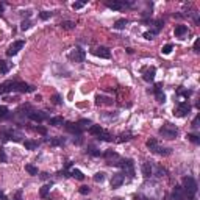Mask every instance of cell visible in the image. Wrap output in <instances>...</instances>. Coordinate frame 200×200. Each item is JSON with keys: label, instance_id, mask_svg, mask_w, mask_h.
<instances>
[{"label": "cell", "instance_id": "1", "mask_svg": "<svg viewBox=\"0 0 200 200\" xmlns=\"http://www.w3.org/2000/svg\"><path fill=\"white\" fill-rule=\"evenodd\" d=\"M181 188H183L186 197H189V198H192V197L197 194V189H198L197 181H195L192 177H185V178H183V186H181Z\"/></svg>", "mask_w": 200, "mask_h": 200}, {"label": "cell", "instance_id": "2", "mask_svg": "<svg viewBox=\"0 0 200 200\" xmlns=\"http://www.w3.org/2000/svg\"><path fill=\"white\" fill-rule=\"evenodd\" d=\"M145 145L152 150V152H155V153H158V155H161V156H169L170 153H172V150L170 148H167V147H161L160 144H158V141L156 139H148L147 142H145Z\"/></svg>", "mask_w": 200, "mask_h": 200}, {"label": "cell", "instance_id": "3", "mask_svg": "<svg viewBox=\"0 0 200 200\" xmlns=\"http://www.w3.org/2000/svg\"><path fill=\"white\" fill-rule=\"evenodd\" d=\"M160 135L163 138H166V139H175V138H177V135H178V128L175 127V125L166 122L163 127L160 128Z\"/></svg>", "mask_w": 200, "mask_h": 200}, {"label": "cell", "instance_id": "4", "mask_svg": "<svg viewBox=\"0 0 200 200\" xmlns=\"http://www.w3.org/2000/svg\"><path fill=\"white\" fill-rule=\"evenodd\" d=\"M2 138L5 139V141H14V142H22V133L20 131H17V130H13V128H10V130H5V131H2Z\"/></svg>", "mask_w": 200, "mask_h": 200}, {"label": "cell", "instance_id": "5", "mask_svg": "<svg viewBox=\"0 0 200 200\" xmlns=\"http://www.w3.org/2000/svg\"><path fill=\"white\" fill-rule=\"evenodd\" d=\"M103 156H105V160H106V164H108V166H120L122 158H120L116 152H113V150H106Z\"/></svg>", "mask_w": 200, "mask_h": 200}, {"label": "cell", "instance_id": "6", "mask_svg": "<svg viewBox=\"0 0 200 200\" xmlns=\"http://www.w3.org/2000/svg\"><path fill=\"white\" fill-rule=\"evenodd\" d=\"M191 113V105L188 103V102H180L178 105H177V108L173 110V114L177 116V117H185V116H188Z\"/></svg>", "mask_w": 200, "mask_h": 200}, {"label": "cell", "instance_id": "7", "mask_svg": "<svg viewBox=\"0 0 200 200\" xmlns=\"http://www.w3.org/2000/svg\"><path fill=\"white\" fill-rule=\"evenodd\" d=\"M85 58H86V53H85V50H81L80 47L70 50V53H69V60L75 61V63H83Z\"/></svg>", "mask_w": 200, "mask_h": 200}, {"label": "cell", "instance_id": "8", "mask_svg": "<svg viewBox=\"0 0 200 200\" xmlns=\"http://www.w3.org/2000/svg\"><path fill=\"white\" fill-rule=\"evenodd\" d=\"M36 88L33 85H28V83H23V81H14V92H35Z\"/></svg>", "mask_w": 200, "mask_h": 200}, {"label": "cell", "instance_id": "9", "mask_svg": "<svg viewBox=\"0 0 200 200\" xmlns=\"http://www.w3.org/2000/svg\"><path fill=\"white\" fill-rule=\"evenodd\" d=\"M23 45H25V41H16V42H13V44L8 47V50H6V56H14V55H17L19 50L23 48Z\"/></svg>", "mask_w": 200, "mask_h": 200}, {"label": "cell", "instance_id": "10", "mask_svg": "<svg viewBox=\"0 0 200 200\" xmlns=\"http://www.w3.org/2000/svg\"><path fill=\"white\" fill-rule=\"evenodd\" d=\"M92 53H94L95 56H98V58H103V60L111 58V52H110V48H108V47H105V45L95 47V48L92 50Z\"/></svg>", "mask_w": 200, "mask_h": 200}, {"label": "cell", "instance_id": "11", "mask_svg": "<svg viewBox=\"0 0 200 200\" xmlns=\"http://www.w3.org/2000/svg\"><path fill=\"white\" fill-rule=\"evenodd\" d=\"M27 117H28L30 120H35V122H42V120L48 119V116H47L45 111H35V110H31V111L27 114Z\"/></svg>", "mask_w": 200, "mask_h": 200}, {"label": "cell", "instance_id": "12", "mask_svg": "<svg viewBox=\"0 0 200 200\" xmlns=\"http://www.w3.org/2000/svg\"><path fill=\"white\" fill-rule=\"evenodd\" d=\"M155 75H156V69H155L153 66L142 69V78H144L145 81H153V80H155Z\"/></svg>", "mask_w": 200, "mask_h": 200}, {"label": "cell", "instance_id": "13", "mask_svg": "<svg viewBox=\"0 0 200 200\" xmlns=\"http://www.w3.org/2000/svg\"><path fill=\"white\" fill-rule=\"evenodd\" d=\"M153 92H155V97H156V100H158L160 103H164V102H166V95H164V92H163V83H156Z\"/></svg>", "mask_w": 200, "mask_h": 200}, {"label": "cell", "instance_id": "14", "mask_svg": "<svg viewBox=\"0 0 200 200\" xmlns=\"http://www.w3.org/2000/svg\"><path fill=\"white\" fill-rule=\"evenodd\" d=\"M125 181V177H123V173H114L113 175V178H111V188L116 189L119 186H122Z\"/></svg>", "mask_w": 200, "mask_h": 200}, {"label": "cell", "instance_id": "15", "mask_svg": "<svg viewBox=\"0 0 200 200\" xmlns=\"http://www.w3.org/2000/svg\"><path fill=\"white\" fill-rule=\"evenodd\" d=\"M8 92H14V81H5L0 85V95H5Z\"/></svg>", "mask_w": 200, "mask_h": 200}, {"label": "cell", "instance_id": "16", "mask_svg": "<svg viewBox=\"0 0 200 200\" xmlns=\"http://www.w3.org/2000/svg\"><path fill=\"white\" fill-rule=\"evenodd\" d=\"M130 5H131L130 2H106V6L110 10H114V11H119V10H122L125 6H130Z\"/></svg>", "mask_w": 200, "mask_h": 200}, {"label": "cell", "instance_id": "17", "mask_svg": "<svg viewBox=\"0 0 200 200\" xmlns=\"http://www.w3.org/2000/svg\"><path fill=\"white\" fill-rule=\"evenodd\" d=\"M66 130L70 131L72 135H77V136H80V135L83 133V130L78 127L77 123H73V122H67V123H66Z\"/></svg>", "mask_w": 200, "mask_h": 200}, {"label": "cell", "instance_id": "18", "mask_svg": "<svg viewBox=\"0 0 200 200\" xmlns=\"http://www.w3.org/2000/svg\"><path fill=\"white\" fill-rule=\"evenodd\" d=\"M141 170H142V175L145 178H150L152 177V173H153V167H152V163H144L142 164V167H141Z\"/></svg>", "mask_w": 200, "mask_h": 200}, {"label": "cell", "instance_id": "19", "mask_svg": "<svg viewBox=\"0 0 200 200\" xmlns=\"http://www.w3.org/2000/svg\"><path fill=\"white\" fill-rule=\"evenodd\" d=\"M172 197H173V200H185L186 194H185V191H183L181 186H175V189L172 192Z\"/></svg>", "mask_w": 200, "mask_h": 200}, {"label": "cell", "instance_id": "20", "mask_svg": "<svg viewBox=\"0 0 200 200\" xmlns=\"http://www.w3.org/2000/svg\"><path fill=\"white\" fill-rule=\"evenodd\" d=\"M11 67H13V63L5 61V60H0V73H2V75H6Z\"/></svg>", "mask_w": 200, "mask_h": 200}, {"label": "cell", "instance_id": "21", "mask_svg": "<svg viewBox=\"0 0 200 200\" xmlns=\"http://www.w3.org/2000/svg\"><path fill=\"white\" fill-rule=\"evenodd\" d=\"M173 33H175L177 38H183V36L188 35V27H186V25H177L175 30H173Z\"/></svg>", "mask_w": 200, "mask_h": 200}, {"label": "cell", "instance_id": "22", "mask_svg": "<svg viewBox=\"0 0 200 200\" xmlns=\"http://www.w3.org/2000/svg\"><path fill=\"white\" fill-rule=\"evenodd\" d=\"M95 103L97 105H113V100L108 98V97H103V95H97L95 97Z\"/></svg>", "mask_w": 200, "mask_h": 200}, {"label": "cell", "instance_id": "23", "mask_svg": "<svg viewBox=\"0 0 200 200\" xmlns=\"http://www.w3.org/2000/svg\"><path fill=\"white\" fill-rule=\"evenodd\" d=\"M103 131V128L102 127H100V125H91V127H89V133L91 135H94V136H100V133H102Z\"/></svg>", "mask_w": 200, "mask_h": 200}, {"label": "cell", "instance_id": "24", "mask_svg": "<svg viewBox=\"0 0 200 200\" xmlns=\"http://www.w3.org/2000/svg\"><path fill=\"white\" fill-rule=\"evenodd\" d=\"M69 175H72V177L77 178V180H85V173H83L81 170H78V169H72V170L69 172Z\"/></svg>", "mask_w": 200, "mask_h": 200}, {"label": "cell", "instance_id": "25", "mask_svg": "<svg viewBox=\"0 0 200 200\" xmlns=\"http://www.w3.org/2000/svg\"><path fill=\"white\" fill-rule=\"evenodd\" d=\"M48 123L53 125V127H60V125L64 123V119L60 117V116H58V117H50V119H48Z\"/></svg>", "mask_w": 200, "mask_h": 200}, {"label": "cell", "instance_id": "26", "mask_svg": "<svg viewBox=\"0 0 200 200\" xmlns=\"http://www.w3.org/2000/svg\"><path fill=\"white\" fill-rule=\"evenodd\" d=\"M127 23H128L127 19H119V20L114 22V28H116V30H123L125 27H127Z\"/></svg>", "mask_w": 200, "mask_h": 200}, {"label": "cell", "instance_id": "27", "mask_svg": "<svg viewBox=\"0 0 200 200\" xmlns=\"http://www.w3.org/2000/svg\"><path fill=\"white\" fill-rule=\"evenodd\" d=\"M47 142L50 145H64V138H52V139H47Z\"/></svg>", "mask_w": 200, "mask_h": 200}, {"label": "cell", "instance_id": "28", "mask_svg": "<svg viewBox=\"0 0 200 200\" xmlns=\"http://www.w3.org/2000/svg\"><path fill=\"white\" fill-rule=\"evenodd\" d=\"M50 186H52V183H48V185H44V186L41 188V191H39V195H41L42 198H45V197L48 195V192H50Z\"/></svg>", "mask_w": 200, "mask_h": 200}, {"label": "cell", "instance_id": "29", "mask_svg": "<svg viewBox=\"0 0 200 200\" xmlns=\"http://www.w3.org/2000/svg\"><path fill=\"white\" fill-rule=\"evenodd\" d=\"M23 145H25V148L27 150H35V148H38V142L36 141H23Z\"/></svg>", "mask_w": 200, "mask_h": 200}, {"label": "cell", "instance_id": "30", "mask_svg": "<svg viewBox=\"0 0 200 200\" xmlns=\"http://www.w3.org/2000/svg\"><path fill=\"white\" fill-rule=\"evenodd\" d=\"M61 27H63L64 30H73V28H75V22H72V20L61 22Z\"/></svg>", "mask_w": 200, "mask_h": 200}, {"label": "cell", "instance_id": "31", "mask_svg": "<svg viewBox=\"0 0 200 200\" xmlns=\"http://www.w3.org/2000/svg\"><path fill=\"white\" fill-rule=\"evenodd\" d=\"M98 139H100V141H108V142H110V141H113V136H111L108 131H105V130H103L102 133H100Z\"/></svg>", "mask_w": 200, "mask_h": 200}, {"label": "cell", "instance_id": "32", "mask_svg": "<svg viewBox=\"0 0 200 200\" xmlns=\"http://www.w3.org/2000/svg\"><path fill=\"white\" fill-rule=\"evenodd\" d=\"M131 138H133V135H131V133H122V135L119 136L117 142H125V141H130Z\"/></svg>", "mask_w": 200, "mask_h": 200}, {"label": "cell", "instance_id": "33", "mask_svg": "<svg viewBox=\"0 0 200 200\" xmlns=\"http://www.w3.org/2000/svg\"><path fill=\"white\" fill-rule=\"evenodd\" d=\"M25 170H27L30 175H38V167H35L33 164H27L25 166Z\"/></svg>", "mask_w": 200, "mask_h": 200}, {"label": "cell", "instance_id": "34", "mask_svg": "<svg viewBox=\"0 0 200 200\" xmlns=\"http://www.w3.org/2000/svg\"><path fill=\"white\" fill-rule=\"evenodd\" d=\"M77 125H78V127L83 130L85 127H89V125H91V120H89V119H80V120L77 122Z\"/></svg>", "mask_w": 200, "mask_h": 200}, {"label": "cell", "instance_id": "35", "mask_svg": "<svg viewBox=\"0 0 200 200\" xmlns=\"http://www.w3.org/2000/svg\"><path fill=\"white\" fill-rule=\"evenodd\" d=\"M105 180V173L103 172H97L95 175H94V181L95 183H102Z\"/></svg>", "mask_w": 200, "mask_h": 200}, {"label": "cell", "instance_id": "36", "mask_svg": "<svg viewBox=\"0 0 200 200\" xmlns=\"http://www.w3.org/2000/svg\"><path fill=\"white\" fill-rule=\"evenodd\" d=\"M52 16H53L52 11H42V13H39V19H42V20H47V19H50Z\"/></svg>", "mask_w": 200, "mask_h": 200}, {"label": "cell", "instance_id": "37", "mask_svg": "<svg viewBox=\"0 0 200 200\" xmlns=\"http://www.w3.org/2000/svg\"><path fill=\"white\" fill-rule=\"evenodd\" d=\"M156 35H158L156 30H150V31H145V33H144V38H145V39H153Z\"/></svg>", "mask_w": 200, "mask_h": 200}, {"label": "cell", "instance_id": "38", "mask_svg": "<svg viewBox=\"0 0 200 200\" xmlns=\"http://www.w3.org/2000/svg\"><path fill=\"white\" fill-rule=\"evenodd\" d=\"M8 108L6 106H0V120H2V119H6L8 117Z\"/></svg>", "mask_w": 200, "mask_h": 200}, {"label": "cell", "instance_id": "39", "mask_svg": "<svg viewBox=\"0 0 200 200\" xmlns=\"http://www.w3.org/2000/svg\"><path fill=\"white\" fill-rule=\"evenodd\" d=\"M172 50H173V45H172V44H166V45L161 48V52H163L164 55H169V53L172 52Z\"/></svg>", "mask_w": 200, "mask_h": 200}, {"label": "cell", "instance_id": "40", "mask_svg": "<svg viewBox=\"0 0 200 200\" xmlns=\"http://www.w3.org/2000/svg\"><path fill=\"white\" fill-rule=\"evenodd\" d=\"M6 161H8V156L5 153V148L0 147V163H6Z\"/></svg>", "mask_w": 200, "mask_h": 200}, {"label": "cell", "instance_id": "41", "mask_svg": "<svg viewBox=\"0 0 200 200\" xmlns=\"http://www.w3.org/2000/svg\"><path fill=\"white\" fill-rule=\"evenodd\" d=\"M30 27H31V22H30V20H22V23H20V30L25 31V30H28Z\"/></svg>", "mask_w": 200, "mask_h": 200}, {"label": "cell", "instance_id": "42", "mask_svg": "<svg viewBox=\"0 0 200 200\" xmlns=\"http://www.w3.org/2000/svg\"><path fill=\"white\" fill-rule=\"evenodd\" d=\"M52 102H53L55 105H61V103H63V100H61V95H60V94H55V95L52 97Z\"/></svg>", "mask_w": 200, "mask_h": 200}, {"label": "cell", "instance_id": "43", "mask_svg": "<svg viewBox=\"0 0 200 200\" xmlns=\"http://www.w3.org/2000/svg\"><path fill=\"white\" fill-rule=\"evenodd\" d=\"M188 139L191 142H194V144H200V138L197 135H188Z\"/></svg>", "mask_w": 200, "mask_h": 200}, {"label": "cell", "instance_id": "44", "mask_svg": "<svg viewBox=\"0 0 200 200\" xmlns=\"http://www.w3.org/2000/svg\"><path fill=\"white\" fill-rule=\"evenodd\" d=\"M85 5H86V2H75V3H72V8L73 10H81Z\"/></svg>", "mask_w": 200, "mask_h": 200}, {"label": "cell", "instance_id": "45", "mask_svg": "<svg viewBox=\"0 0 200 200\" xmlns=\"http://www.w3.org/2000/svg\"><path fill=\"white\" fill-rule=\"evenodd\" d=\"M198 122H200V114H197L195 117H194V120H192V128H198L200 127V125H198Z\"/></svg>", "mask_w": 200, "mask_h": 200}, {"label": "cell", "instance_id": "46", "mask_svg": "<svg viewBox=\"0 0 200 200\" xmlns=\"http://www.w3.org/2000/svg\"><path fill=\"white\" fill-rule=\"evenodd\" d=\"M78 192H80L81 195H88V194L91 192V188H88V186H81V188L78 189Z\"/></svg>", "mask_w": 200, "mask_h": 200}, {"label": "cell", "instance_id": "47", "mask_svg": "<svg viewBox=\"0 0 200 200\" xmlns=\"http://www.w3.org/2000/svg\"><path fill=\"white\" fill-rule=\"evenodd\" d=\"M88 153L92 155V156H100V155H102V153H100V150H97V148H89Z\"/></svg>", "mask_w": 200, "mask_h": 200}, {"label": "cell", "instance_id": "48", "mask_svg": "<svg viewBox=\"0 0 200 200\" xmlns=\"http://www.w3.org/2000/svg\"><path fill=\"white\" fill-rule=\"evenodd\" d=\"M166 175V169H163L161 166H158V169H156V177H164Z\"/></svg>", "mask_w": 200, "mask_h": 200}, {"label": "cell", "instance_id": "49", "mask_svg": "<svg viewBox=\"0 0 200 200\" xmlns=\"http://www.w3.org/2000/svg\"><path fill=\"white\" fill-rule=\"evenodd\" d=\"M178 94H180V95H183V97H186V98H188V97H189V95H191V94H192V91H186V89H178Z\"/></svg>", "mask_w": 200, "mask_h": 200}, {"label": "cell", "instance_id": "50", "mask_svg": "<svg viewBox=\"0 0 200 200\" xmlns=\"http://www.w3.org/2000/svg\"><path fill=\"white\" fill-rule=\"evenodd\" d=\"M35 130H36L38 133H41V135H47V130H45L44 127H39V125H38V127H35Z\"/></svg>", "mask_w": 200, "mask_h": 200}, {"label": "cell", "instance_id": "51", "mask_svg": "<svg viewBox=\"0 0 200 200\" xmlns=\"http://www.w3.org/2000/svg\"><path fill=\"white\" fill-rule=\"evenodd\" d=\"M198 44H200V39H195V42H194V52L195 53L200 52V50H198Z\"/></svg>", "mask_w": 200, "mask_h": 200}, {"label": "cell", "instance_id": "52", "mask_svg": "<svg viewBox=\"0 0 200 200\" xmlns=\"http://www.w3.org/2000/svg\"><path fill=\"white\" fill-rule=\"evenodd\" d=\"M14 200H22V191H17V192H16V197H14Z\"/></svg>", "mask_w": 200, "mask_h": 200}, {"label": "cell", "instance_id": "53", "mask_svg": "<svg viewBox=\"0 0 200 200\" xmlns=\"http://www.w3.org/2000/svg\"><path fill=\"white\" fill-rule=\"evenodd\" d=\"M39 178H41V180H47V178H48V173H45V172L41 173V175H39Z\"/></svg>", "mask_w": 200, "mask_h": 200}, {"label": "cell", "instance_id": "54", "mask_svg": "<svg viewBox=\"0 0 200 200\" xmlns=\"http://www.w3.org/2000/svg\"><path fill=\"white\" fill-rule=\"evenodd\" d=\"M135 200H148V198L144 195H135Z\"/></svg>", "mask_w": 200, "mask_h": 200}, {"label": "cell", "instance_id": "55", "mask_svg": "<svg viewBox=\"0 0 200 200\" xmlns=\"http://www.w3.org/2000/svg\"><path fill=\"white\" fill-rule=\"evenodd\" d=\"M3 10H5V5H3V3H0V14L3 13Z\"/></svg>", "mask_w": 200, "mask_h": 200}, {"label": "cell", "instance_id": "56", "mask_svg": "<svg viewBox=\"0 0 200 200\" xmlns=\"http://www.w3.org/2000/svg\"><path fill=\"white\" fill-rule=\"evenodd\" d=\"M0 198H2V200H5V195H3V192H2V191H0Z\"/></svg>", "mask_w": 200, "mask_h": 200}, {"label": "cell", "instance_id": "57", "mask_svg": "<svg viewBox=\"0 0 200 200\" xmlns=\"http://www.w3.org/2000/svg\"><path fill=\"white\" fill-rule=\"evenodd\" d=\"M113 200H123V198H120V197H114Z\"/></svg>", "mask_w": 200, "mask_h": 200}, {"label": "cell", "instance_id": "58", "mask_svg": "<svg viewBox=\"0 0 200 200\" xmlns=\"http://www.w3.org/2000/svg\"><path fill=\"white\" fill-rule=\"evenodd\" d=\"M191 200H195V198H194V197H192V198H191Z\"/></svg>", "mask_w": 200, "mask_h": 200}]
</instances>
